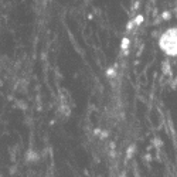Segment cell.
Returning <instances> with one entry per match:
<instances>
[{"label": "cell", "instance_id": "cell-1", "mask_svg": "<svg viewBox=\"0 0 177 177\" xmlns=\"http://www.w3.org/2000/svg\"><path fill=\"white\" fill-rule=\"evenodd\" d=\"M159 47L165 54L177 57V27L166 30L159 38Z\"/></svg>", "mask_w": 177, "mask_h": 177}, {"label": "cell", "instance_id": "cell-2", "mask_svg": "<svg viewBox=\"0 0 177 177\" xmlns=\"http://www.w3.org/2000/svg\"><path fill=\"white\" fill-rule=\"evenodd\" d=\"M26 160H27V162H30V163H34V162H37V160H38V155H37L36 152H33V150H30V152L26 155Z\"/></svg>", "mask_w": 177, "mask_h": 177}]
</instances>
